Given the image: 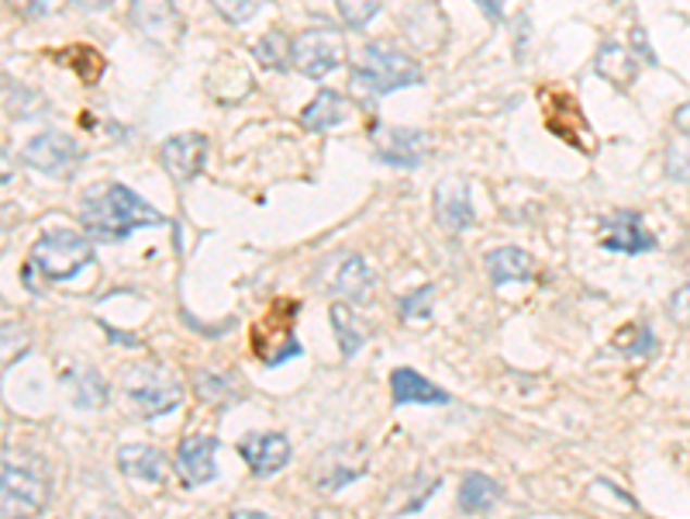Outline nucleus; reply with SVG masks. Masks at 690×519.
<instances>
[{"instance_id":"nucleus-18","label":"nucleus","mask_w":690,"mask_h":519,"mask_svg":"<svg viewBox=\"0 0 690 519\" xmlns=\"http://www.w3.org/2000/svg\"><path fill=\"white\" fill-rule=\"evenodd\" d=\"M346 119H349V101L335 90H318V98L304 104L301 111V125L308 132H328L335 125H342Z\"/></svg>"},{"instance_id":"nucleus-27","label":"nucleus","mask_w":690,"mask_h":519,"mask_svg":"<svg viewBox=\"0 0 690 519\" xmlns=\"http://www.w3.org/2000/svg\"><path fill=\"white\" fill-rule=\"evenodd\" d=\"M431 301H436V287H418L401 298V322H425L431 316Z\"/></svg>"},{"instance_id":"nucleus-10","label":"nucleus","mask_w":690,"mask_h":519,"mask_svg":"<svg viewBox=\"0 0 690 519\" xmlns=\"http://www.w3.org/2000/svg\"><path fill=\"white\" fill-rule=\"evenodd\" d=\"M176 471L184 474L187 485H204L218 478V440L193 433L184 436L180 447H176Z\"/></svg>"},{"instance_id":"nucleus-4","label":"nucleus","mask_w":690,"mask_h":519,"mask_svg":"<svg viewBox=\"0 0 690 519\" xmlns=\"http://www.w3.org/2000/svg\"><path fill=\"white\" fill-rule=\"evenodd\" d=\"M301 305L293 298H276L263 319L252 330V350L266 368H280L290 357H301V343L293 336V319H298Z\"/></svg>"},{"instance_id":"nucleus-15","label":"nucleus","mask_w":690,"mask_h":519,"mask_svg":"<svg viewBox=\"0 0 690 519\" xmlns=\"http://www.w3.org/2000/svg\"><path fill=\"white\" fill-rule=\"evenodd\" d=\"M390 392L398 406H446L449 392L436 388L431 381H425L418 371L411 368H398L390 374Z\"/></svg>"},{"instance_id":"nucleus-21","label":"nucleus","mask_w":690,"mask_h":519,"mask_svg":"<svg viewBox=\"0 0 690 519\" xmlns=\"http://www.w3.org/2000/svg\"><path fill=\"white\" fill-rule=\"evenodd\" d=\"M70 384H73V401L80 409H104L108 401H111V388H108V381L97 374L93 368H73L63 374Z\"/></svg>"},{"instance_id":"nucleus-36","label":"nucleus","mask_w":690,"mask_h":519,"mask_svg":"<svg viewBox=\"0 0 690 519\" xmlns=\"http://www.w3.org/2000/svg\"><path fill=\"white\" fill-rule=\"evenodd\" d=\"M311 519H339V512H331V509H318Z\"/></svg>"},{"instance_id":"nucleus-1","label":"nucleus","mask_w":690,"mask_h":519,"mask_svg":"<svg viewBox=\"0 0 690 519\" xmlns=\"http://www.w3.org/2000/svg\"><path fill=\"white\" fill-rule=\"evenodd\" d=\"M80 219H84L87 236L97 239V243H122V239H128L135 233V228L166 225L163 211H155L152 205H146L125 184L90 187L87 198H84V208H80Z\"/></svg>"},{"instance_id":"nucleus-17","label":"nucleus","mask_w":690,"mask_h":519,"mask_svg":"<svg viewBox=\"0 0 690 519\" xmlns=\"http://www.w3.org/2000/svg\"><path fill=\"white\" fill-rule=\"evenodd\" d=\"M487 274L498 287L511 281H531L536 277V260H531L522 246H501L487 254Z\"/></svg>"},{"instance_id":"nucleus-6","label":"nucleus","mask_w":690,"mask_h":519,"mask_svg":"<svg viewBox=\"0 0 690 519\" xmlns=\"http://www.w3.org/2000/svg\"><path fill=\"white\" fill-rule=\"evenodd\" d=\"M346 60V38L322 25V28H308L290 42V63L298 66L311 81H322L331 70H339Z\"/></svg>"},{"instance_id":"nucleus-31","label":"nucleus","mask_w":690,"mask_h":519,"mask_svg":"<svg viewBox=\"0 0 690 519\" xmlns=\"http://www.w3.org/2000/svg\"><path fill=\"white\" fill-rule=\"evenodd\" d=\"M669 319L683 325V330H690V284L677 287L674 298H669Z\"/></svg>"},{"instance_id":"nucleus-5","label":"nucleus","mask_w":690,"mask_h":519,"mask_svg":"<svg viewBox=\"0 0 690 519\" xmlns=\"http://www.w3.org/2000/svg\"><path fill=\"white\" fill-rule=\"evenodd\" d=\"M125 398L138 419H160L173 409H180L184 384L163 368H135L125 381Z\"/></svg>"},{"instance_id":"nucleus-23","label":"nucleus","mask_w":690,"mask_h":519,"mask_svg":"<svg viewBox=\"0 0 690 519\" xmlns=\"http://www.w3.org/2000/svg\"><path fill=\"white\" fill-rule=\"evenodd\" d=\"M331 325H335V336H339V346L346 357H356L363 350L366 343V330L356 322V316H352L349 305H331Z\"/></svg>"},{"instance_id":"nucleus-8","label":"nucleus","mask_w":690,"mask_h":519,"mask_svg":"<svg viewBox=\"0 0 690 519\" xmlns=\"http://www.w3.org/2000/svg\"><path fill=\"white\" fill-rule=\"evenodd\" d=\"M373 132H377V146H373V157L387 166L398 170H418L425 152H428V136L418 128H380L373 122Z\"/></svg>"},{"instance_id":"nucleus-19","label":"nucleus","mask_w":690,"mask_h":519,"mask_svg":"<svg viewBox=\"0 0 690 519\" xmlns=\"http://www.w3.org/2000/svg\"><path fill=\"white\" fill-rule=\"evenodd\" d=\"M594 70H598V76H604L607 84H615V87L625 90L639 76V60L625 46L604 42L601 52H598V60H594Z\"/></svg>"},{"instance_id":"nucleus-3","label":"nucleus","mask_w":690,"mask_h":519,"mask_svg":"<svg viewBox=\"0 0 690 519\" xmlns=\"http://www.w3.org/2000/svg\"><path fill=\"white\" fill-rule=\"evenodd\" d=\"M32 263L49 281H70L93 263L90 236L76 228H49V233L32 246Z\"/></svg>"},{"instance_id":"nucleus-12","label":"nucleus","mask_w":690,"mask_h":519,"mask_svg":"<svg viewBox=\"0 0 690 519\" xmlns=\"http://www.w3.org/2000/svg\"><path fill=\"white\" fill-rule=\"evenodd\" d=\"M160 157H163V166L170 170V177L187 184L208 163V136H201V132H180V136H170L163 143Z\"/></svg>"},{"instance_id":"nucleus-14","label":"nucleus","mask_w":690,"mask_h":519,"mask_svg":"<svg viewBox=\"0 0 690 519\" xmlns=\"http://www.w3.org/2000/svg\"><path fill=\"white\" fill-rule=\"evenodd\" d=\"M436 222L446 233H466L473 225V201L463 177H446L436 187Z\"/></svg>"},{"instance_id":"nucleus-35","label":"nucleus","mask_w":690,"mask_h":519,"mask_svg":"<svg viewBox=\"0 0 690 519\" xmlns=\"http://www.w3.org/2000/svg\"><path fill=\"white\" fill-rule=\"evenodd\" d=\"M228 519H273L266 512H252V509H239V512H231Z\"/></svg>"},{"instance_id":"nucleus-25","label":"nucleus","mask_w":690,"mask_h":519,"mask_svg":"<svg viewBox=\"0 0 690 519\" xmlns=\"http://www.w3.org/2000/svg\"><path fill=\"white\" fill-rule=\"evenodd\" d=\"M193 392L201 401H208V406H228V401L235 398L231 381L214 374V371H197L193 374Z\"/></svg>"},{"instance_id":"nucleus-24","label":"nucleus","mask_w":690,"mask_h":519,"mask_svg":"<svg viewBox=\"0 0 690 519\" xmlns=\"http://www.w3.org/2000/svg\"><path fill=\"white\" fill-rule=\"evenodd\" d=\"M252 55L260 60L266 70H287V60H290V42H287V35L280 28H273L266 32L260 42L252 46Z\"/></svg>"},{"instance_id":"nucleus-7","label":"nucleus","mask_w":690,"mask_h":519,"mask_svg":"<svg viewBox=\"0 0 690 519\" xmlns=\"http://www.w3.org/2000/svg\"><path fill=\"white\" fill-rule=\"evenodd\" d=\"M46 506H49L46 478L8 460L4 474H0V519H35Z\"/></svg>"},{"instance_id":"nucleus-20","label":"nucleus","mask_w":690,"mask_h":519,"mask_svg":"<svg viewBox=\"0 0 690 519\" xmlns=\"http://www.w3.org/2000/svg\"><path fill=\"white\" fill-rule=\"evenodd\" d=\"M501 498V485L490 474L469 471L460 482V509L463 512H490Z\"/></svg>"},{"instance_id":"nucleus-9","label":"nucleus","mask_w":690,"mask_h":519,"mask_svg":"<svg viewBox=\"0 0 690 519\" xmlns=\"http://www.w3.org/2000/svg\"><path fill=\"white\" fill-rule=\"evenodd\" d=\"M76 160H80V143L63 132H42L25 146V163L49 173V177H63Z\"/></svg>"},{"instance_id":"nucleus-13","label":"nucleus","mask_w":690,"mask_h":519,"mask_svg":"<svg viewBox=\"0 0 690 519\" xmlns=\"http://www.w3.org/2000/svg\"><path fill=\"white\" fill-rule=\"evenodd\" d=\"M239 454L255 478H269L287 468L290 460V440L284 433H252L239 444Z\"/></svg>"},{"instance_id":"nucleus-26","label":"nucleus","mask_w":690,"mask_h":519,"mask_svg":"<svg viewBox=\"0 0 690 519\" xmlns=\"http://www.w3.org/2000/svg\"><path fill=\"white\" fill-rule=\"evenodd\" d=\"M615 346L622 354L628 357H649V354H656V339H653V330L642 322H632V325H625V330L615 333Z\"/></svg>"},{"instance_id":"nucleus-30","label":"nucleus","mask_w":690,"mask_h":519,"mask_svg":"<svg viewBox=\"0 0 690 519\" xmlns=\"http://www.w3.org/2000/svg\"><path fill=\"white\" fill-rule=\"evenodd\" d=\"M666 177L690 184V152L683 146H669L666 149Z\"/></svg>"},{"instance_id":"nucleus-33","label":"nucleus","mask_w":690,"mask_h":519,"mask_svg":"<svg viewBox=\"0 0 690 519\" xmlns=\"http://www.w3.org/2000/svg\"><path fill=\"white\" fill-rule=\"evenodd\" d=\"M674 125H677V132H683V136L690 139V101L674 111Z\"/></svg>"},{"instance_id":"nucleus-11","label":"nucleus","mask_w":690,"mask_h":519,"mask_svg":"<svg viewBox=\"0 0 690 519\" xmlns=\"http://www.w3.org/2000/svg\"><path fill=\"white\" fill-rule=\"evenodd\" d=\"M601 246L607 254H649L656 246L653 233L642 228V215L639 211H615L611 219L601 222Z\"/></svg>"},{"instance_id":"nucleus-16","label":"nucleus","mask_w":690,"mask_h":519,"mask_svg":"<svg viewBox=\"0 0 690 519\" xmlns=\"http://www.w3.org/2000/svg\"><path fill=\"white\" fill-rule=\"evenodd\" d=\"M117 468L128 478H138V482H149V485L166 482V457L149 444H125L117 450Z\"/></svg>"},{"instance_id":"nucleus-2","label":"nucleus","mask_w":690,"mask_h":519,"mask_svg":"<svg viewBox=\"0 0 690 519\" xmlns=\"http://www.w3.org/2000/svg\"><path fill=\"white\" fill-rule=\"evenodd\" d=\"M422 81H425V70L418 60H411L401 46L387 42V38H377V42L363 46L356 66H352L349 87L360 101L377 104L387 94L401 87H418Z\"/></svg>"},{"instance_id":"nucleus-29","label":"nucleus","mask_w":690,"mask_h":519,"mask_svg":"<svg viewBox=\"0 0 690 519\" xmlns=\"http://www.w3.org/2000/svg\"><path fill=\"white\" fill-rule=\"evenodd\" d=\"M214 11H218L225 22L242 25L249 17L260 14V4H255V0H214Z\"/></svg>"},{"instance_id":"nucleus-22","label":"nucleus","mask_w":690,"mask_h":519,"mask_svg":"<svg viewBox=\"0 0 690 519\" xmlns=\"http://www.w3.org/2000/svg\"><path fill=\"white\" fill-rule=\"evenodd\" d=\"M331 287H335V295H342L346 301H360V298L369 295L373 271H369L366 260L360 254H352V257L342 260L339 274H335V281H331Z\"/></svg>"},{"instance_id":"nucleus-34","label":"nucleus","mask_w":690,"mask_h":519,"mask_svg":"<svg viewBox=\"0 0 690 519\" xmlns=\"http://www.w3.org/2000/svg\"><path fill=\"white\" fill-rule=\"evenodd\" d=\"M480 11H487V17H494V22L501 17V4H498V0H484Z\"/></svg>"},{"instance_id":"nucleus-32","label":"nucleus","mask_w":690,"mask_h":519,"mask_svg":"<svg viewBox=\"0 0 690 519\" xmlns=\"http://www.w3.org/2000/svg\"><path fill=\"white\" fill-rule=\"evenodd\" d=\"M632 46H636V52L642 55V63H649V66H656L660 60H656V52H653V46H649V38H645V32L642 28H632Z\"/></svg>"},{"instance_id":"nucleus-28","label":"nucleus","mask_w":690,"mask_h":519,"mask_svg":"<svg viewBox=\"0 0 690 519\" xmlns=\"http://www.w3.org/2000/svg\"><path fill=\"white\" fill-rule=\"evenodd\" d=\"M339 14L349 28H366L380 14V4H373V0H339Z\"/></svg>"}]
</instances>
